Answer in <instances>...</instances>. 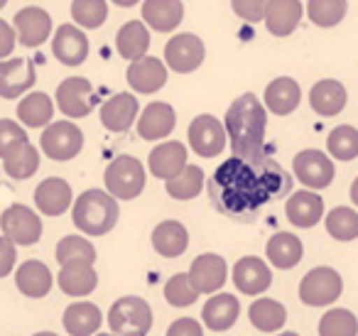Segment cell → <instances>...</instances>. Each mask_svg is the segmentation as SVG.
Masks as SVG:
<instances>
[{"label": "cell", "instance_id": "cell-1", "mask_svg": "<svg viewBox=\"0 0 358 336\" xmlns=\"http://www.w3.org/2000/svg\"><path fill=\"white\" fill-rule=\"evenodd\" d=\"M211 199L221 214L234 218H250L270 199L292 189L289 174L268 155L231 158L211 177Z\"/></svg>", "mask_w": 358, "mask_h": 336}, {"label": "cell", "instance_id": "cell-2", "mask_svg": "<svg viewBox=\"0 0 358 336\" xmlns=\"http://www.w3.org/2000/svg\"><path fill=\"white\" fill-rule=\"evenodd\" d=\"M226 133L236 158H258L265 155V128L268 108L255 99V94H241L226 113Z\"/></svg>", "mask_w": 358, "mask_h": 336}, {"label": "cell", "instance_id": "cell-3", "mask_svg": "<svg viewBox=\"0 0 358 336\" xmlns=\"http://www.w3.org/2000/svg\"><path fill=\"white\" fill-rule=\"evenodd\" d=\"M74 226L86 236H106L118 223V202L108 192L89 189L74 202Z\"/></svg>", "mask_w": 358, "mask_h": 336}, {"label": "cell", "instance_id": "cell-4", "mask_svg": "<svg viewBox=\"0 0 358 336\" xmlns=\"http://www.w3.org/2000/svg\"><path fill=\"white\" fill-rule=\"evenodd\" d=\"M108 326L115 336H148L152 329V309L143 297H120L108 309Z\"/></svg>", "mask_w": 358, "mask_h": 336}, {"label": "cell", "instance_id": "cell-5", "mask_svg": "<svg viewBox=\"0 0 358 336\" xmlns=\"http://www.w3.org/2000/svg\"><path fill=\"white\" fill-rule=\"evenodd\" d=\"M106 189L115 199H135L145 189V169L138 158L118 155L106 169Z\"/></svg>", "mask_w": 358, "mask_h": 336}, {"label": "cell", "instance_id": "cell-6", "mask_svg": "<svg viewBox=\"0 0 358 336\" xmlns=\"http://www.w3.org/2000/svg\"><path fill=\"white\" fill-rule=\"evenodd\" d=\"M343 280L334 267H314L299 282V300L307 307H329L341 297Z\"/></svg>", "mask_w": 358, "mask_h": 336}, {"label": "cell", "instance_id": "cell-7", "mask_svg": "<svg viewBox=\"0 0 358 336\" xmlns=\"http://www.w3.org/2000/svg\"><path fill=\"white\" fill-rule=\"evenodd\" d=\"M84 148V133L71 120L50 123L42 133V153L55 162H69Z\"/></svg>", "mask_w": 358, "mask_h": 336}, {"label": "cell", "instance_id": "cell-8", "mask_svg": "<svg viewBox=\"0 0 358 336\" xmlns=\"http://www.w3.org/2000/svg\"><path fill=\"white\" fill-rule=\"evenodd\" d=\"M292 172L299 179V184H304L307 189H327L334 182V162L327 153L322 150H302L294 155L292 160Z\"/></svg>", "mask_w": 358, "mask_h": 336}, {"label": "cell", "instance_id": "cell-9", "mask_svg": "<svg viewBox=\"0 0 358 336\" xmlns=\"http://www.w3.org/2000/svg\"><path fill=\"white\" fill-rule=\"evenodd\" d=\"M96 104H99V96L89 79L69 76L57 89V106L69 118H86L96 108Z\"/></svg>", "mask_w": 358, "mask_h": 336}, {"label": "cell", "instance_id": "cell-10", "mask_svg": "<svg viewBox=\"0 0 358 336\" xmlns=\"http://www.w3.org/2000/svg\"><path fill=\"white\" fill-rule=\"evenodd\" d=\"M0 228H3V236L10 238L15 246H35L42 236L40 216L22 204H13L8 206V211H3Z\"/></svg>", "mask_w": 358, "mask_h": 336}, {"label": "cell", "instance_id": "cell-11", "mask_svg": "<svg viewBox=\"0 0 358 336\" xmlns=\"http://www.w3.org/2000/svg\"><path fill=\"white\" fill-rule=\"evenodd\" d=\"M204 57H206L204 42L196 35H192V32L172 37L167 42V47H164V62L177 74H189V71L199 69Z\"/></svg>", "mask_w": 358, "mask_h": 336}, {"label": "cell", "instance_id": "cell-12", "mask_svg": "<svg viewBox=\"0 0 358 336\" xmlns=\"http://www.w3.org/2000/svg\"><path fill=\"white\" fill-rule=\"evenodd\" d=\"M226 125L214 115H196L189 125V145L201 158H216L226 148Z\"/></svg>", "mask_w": 358, "mask_h": 336}, {"label": "cell", "instance_id": "cell-13", "mask_svg": "<svg viewBox=\"0 0 358 336\" xmlns=\"http://www.w3.org/2000/svg\"><path fill=\"white\" fill-rule=\"evenodd\" d=\"M35 64L27 57L0 62V96L3 99H17L20 94L35 86Z\"/></svg>", "mask_w": 358, "mask_h": 336}, {"label": "cell", "instance_id": "cell-14", "mask_svg": "<svg viewBox=\"0 0 358 336\" xmlns=\"http://www.w3.org/2000/svg\"><path fill=\"white\" fill-rule=\"evenodd\" d=\"M13 27L22 47H40L52 35V18L42 8L30 6L13 18Z\"/></svg>", "mask_w": 358, "mask_h": 336}, {"label": "cell", "instance_id": "cell-15", "mask_svg": "<svg viewBox=\"0 0 358 336\" xmlns=\"http://www.w3.org/2000/svg\"><path fill=\"white\" fill-rule=\"evenodd\" d=\"M273 282V270L268 267V262L260 260L255 255H245L236 262L234 267V285L236 290H241L243 295H263Z\"/></svg>", "mask_w": 358, "mask_h": 336}, {"label": "cell", "instance_id": "cell-16", "mask_svg": "<svg viewBox=\"0 0 358 336\" xmlns=\"http://www.w3.org/2000/svg\"><path fill=\"white\" fill-rule=\"evenodd\" d=\"M52 52H55V57L64 66H79L89 57V37L76 25H62L55 32Z\"/></svg>", "mask_w": 358, "mask_h": 336}, {"label": "cell", "instance_id": "cell-17", "mask_svg": "<svg viewBox=\"0 0 358 336\" xmlns=\"http://www.w3.org/2000/svg\"><path fill=\"white\" fill-rule=\"evenodd\" d=\"M226 260L216 253H204V255L194 258L189 267V280L199 292L206 295H216V290H221L226 282Z\"/></svg>", "mask_w": 358, "mask_h": 336}, {"label": "cell", "instance_id": "cell-18", "mask_svg": "<svg viewBox=\"0 0 358 336\" xmlns=\"http://www.w3.org/2000/svg\"><path fill=\"white\" fill-rule=\"evenodd\" d=\"M150 172L155 174L157 179H174L177 174L185 172L187 167V148L177 140H169V143H162L150 153Z\"/></svg>", "mask_w": 358, "mask_h": 336}, {"label": "cell", "instance_id": "cell-19", "mask_svg": "<svg viewBox=\"0 0 358 336\" xmlns=\"http://www.w3.org/2000/svg\"><path fill=\"white\" fill-rule=\"evenodd\" d=\"M128 84L138 94H155L167 84V66L157 57H143L138 62H130Z\"/></svg>", "mask_w": 358, "mask_h": 336}, {"label": "cell", "instance_id": "cell-20", "mask_svg": "<svg viewBox=\"0 0 358 336\" xmlns=\"http://www.w3.org/2000/svg\"><path fill=\"white\" fill-rule=\"evenodd\" d=\"M238 314H241V302L236 300V295L219 292V295H211L209 302L204 304L201 321L211 331H229L238 321Z\"/></svg>", "mask_w": 358, "mask_h": 336}, {"label": "cell", "instance_id": "cell-21", "mask_svg": "<svg viewBox=\"0 0 358 336\" xmlns=\"http://www.w3.org/2000/svg\"><path fill=\"white\" fill-rule=\"evenodd\" d=\"M285 214L294 228H312L324 218V199L317 192H294L285 204Z\"/></svg>", "mask_w": 358, "mask_h": 336}, {"label": "cell", "instance_id": "cell-22", "mask_svg": "<svg viewBox=\"0 0 358 336\" xmlns=\"http://www.w3.org/2000/svg\"><path fill=\"white\" fill-rule=\"evenodd\" d=\"M346 86L336 79H322L312 86L309 91V106H312L314 113L324 115V118H331V115H338L343 108H346Z\"/></svg>", "mask_w": 358, "mask_h": 336}, {"label": "cell", "instance_id": "cell-23", "mask_svg": "<svg viewBox=\"0 0 358 336\" xmlns=\"http://www.w3.org/2000/svg\"><path fill=\"white\" fill-rule=\"evenodd\" d=\"M138 118V99L133 94H115L101 106V123L110 133H125Z\"/></svg>", "mask_w": 358, "mask_h": 336}, {"label": "cell", "instance_id": "cell-24", "mask_svg": "<svg viewBox=\"0 0 358 336\" xmlns=\"http://www.w3.org/2000/svg\"><path fill=\"white\" fill-rule=\"evenodd\" d=\"M174 123H177V113L169 104H150L145 106V111L138 118V133L143 140H162L167 138L174 130Z\"/></svg>", "mask_w": 358, "mask_h": 336}, {"label": "cell", "instance_id": "cell-25", "mask_svg": "<svg viewBox=\"0 0 358 336\" xmlns=\"http://www.w3.org/2000/svg\"><path fill=\"white\" fill-rule=\"evenodd\" d=\"M302 20V3L299 0H270L265 10V25L270 35L287 37L297 30Z\"/></svg>", "mask_w": 358, "mask_h": 336}, {"label": "cell", "instance_id": "cell-26", "mask_svg": "<svg viewBox=\"0 0 358 336\" xmlns=\"http://www.w3.org/2000/svg\"><path fill=\"white\" fill-rule=\"evenodd\" d=\"M52 282H55V277H52L50 267L40 260H25L15 270L17 290L25 297H32V300H40V297L50 295Z\"/></svg>", "mask_w": 358, "mask_h": 336}, {"label": "cell", "instance_id": "cell-27", "mask_svg": "<svg viewBox=\"0 0 358 336\" xmlns=\"http://www.w3.org/2000/svg\"><path fill=\"white\" fill-rule=\"evenodd\" d=\"M101 309L91 302H74L64 309L62 324L69 336H96L101 329Z\"/></svg>", "mask_w": 358, "mask_h": 336}, {"label": "cell", "instance_id": "cell-28", "mask_svg": "<svg viewBox=\"0 0 358 336\" xmlns=\"http://www.w3.org/2000/svg\"><path fill=\"white\" fill-rule=\"evenodd\" d=\"M185 18L182 0H145L143 20L157 32H174Z\"/></svg>", "mask_w": 358, "mask_h": 336}, {"label": "cell", "instance_id": "cell-29", "mask_svg": "<svg viewBox=\"0 0 358 336\" xmlns=\"http://www.w3.org/2000/svg\"><path fill=\"white\" fill-rule=\"evenodd\" d=\"M302 101L299 84L289 76H278L265 89V108L275 115H289Z\"/></svg>", "mask_w": 358, "mask_h": 336}, {"label": "cell", "instance_id": "cell-30", "mask_svg": "<svg viewBox=\"0 0 358 336\" xmlns=\"http://www.w3.org/2000/svg\"><path fill=\"white\" fill-rule=\"evenodd\" d=\"M35 204L47 216H62L71 206V187L62 177H50L35 189Z\"/></svg>", "mask_w": 358, "mask_h": 336}, {"label": "cell", "instance_id": "cell-31", "mask_svg": "<svg viewBox=\"0 0 358 336\" xmlns=\"http://www.w3.org/2000/svg\"><path fill=\"white\" fill-rule=\"evenodd\" d=\"M265 255H268L270 265H275L278 270H292L304 255V246L294 233L280 231L265 246Z\"/></svg>", "mask_w": 358, "mask_h": 336}, {"label": "cell", "instance_id": "cell-32", "mask_svg": "<svg viewBox=\"0 0 358 336\" xmlns=\"http://www.w3.org/2000/svg\"><path fill=\"white\" fill-rule=\"evenodd\" d=\"M99 275L89 262H66L59 270V290L69 297H86L96 290Z\"/></svg>", "mask_w": 358, "mask_h": 336}, {"label": "cell", "instance_id": "cell-33", "mask_svg": "<svg viewBox=\"0 0 358 336\" xmlns=\"http://www.w3.org/2000/svg\"><path fill=\"white\" fill-rule=\"evenodd\" d=\"M152 246L162 258H179L189 246V233L179 221H162L152 231Z\"/></svg>", "mask_w": 358, "mask_h": 336}, {"label": "cell", "instance_id": "cell-34", "mask_svg": "<svg viewBox=\"0 0 358 336\" xmlns=\"http://www.w3.org/2000/svg\"><path fill=\"white\" fill-rule=\"evenodd\" d=\"M115 47H118V55L125 57L130 62H138L143 57H148L150 50V32L148 27L140 20H130L115 35Z\"/></svg>", "mask_w": 358, "mask_h": 336}, {"label": "cell", "instance_id": "cell-35", "mask_svg": "<svg viewBox=\"0 0 358 336\" xmlns=\"http://www.w3.org/2000/svg\"><path fill=\"white\" fill-rule=\"evenodd\" d=\"M248 319L258 331L275 334V331L282 329L285 321H287V309H285L278 300L260 297V300H255L253 304L248 307Z\"/></svg>", "mask_w": 358, "mask_h": 336}, {"label": "cell", "instance_id": "cell-36", "mask_svg": "<svg viewBox=\"0 0 358 336\" xmlns=\"http://www.w3.org/2000/svg\"><path fill=\"white\" fill-rule=\"evenodd\" d=\"M17 118L27 128H47L55 118V104L47 94H27L17 106Z\"/></svg>", "mask_w": 358, "mask_h": 336}, {"label": "cell", "instance_id": "cell-37", "mask_svg": "<svg viewBox=\"0 0 358 336\" xmlns=\"http://www.w3.org/2000/svg\"><path fill=\"white\" fill-rule=\"evenodd\" d=\"M37 167H40V153L30 143L17 145L8 158H3V169L10 179H30Z\"/></svg>", "mask_w": 358, "mask_h": 336}, {"label": "cell", "instance_id": "cell-38", "mask_svg": "<svg viewBox=\"0 0 358 336\" xmlns=\"http://www.w3.org/2000/svg\"><path fill=\"white\" fill-rule=\"evenodd\" d=\"M327 231L334 241H356L358 238V211L351 206H336L327 214Z\"/></svg>", "mask_w": 358, "mask_h": 336}, {"label": "cell", "instance_id": "cell-39", "mask_svg": "<svg viewBox=\"0 0 358 336\" xmlns=\"http://www.w3.org/2000/svg\"><path fill=\"white\" fill-rule=\"evenodd\" d=\"M327 150L338 162H351L358 158V130L353 125H336L327 138Z\"/></svg>", "mask_w": 358, "mask_h": 336}, {"label": "cell", "instance_id": "cell-40", "mask_svg": "<svg viewBox=\"0 0 358 336\" xmlns=\"http://www.w3.org/2000/svg\"><path fill=\"white\" fill-rule=\"evenodd\" d=\"M201 187H204V169L196 164H187L185 172L167 182V194L179 202H189L199 197Z\"/></svg>", "mask_w": 358, "mask_h": 336}, {"label": "cell", "instance_id": "cell-41", "mask_svg": "<svg viewBox=\"0 0 358 336\" xmlns=\"http://www.w3.org/2000/svg\"><path fill=\"white\" fill-rule=\"evenodd\" d=\"M348 0H309L307 15L317 27H336L346 18Z\"/></svg>", "mask_w": 358, "mask_h": 336}, {"label": "cell", "instance_id": "cell-42", "mask_svg": "<svg viewBox=\"0 0 358 336\" xmlns=\"http://www.w3.org/2000/svg\"><path fill=\"white\" fill-rule=\"evenodd\" d=\"M319 336H358V319L348 309H329L319 319Z\"/></svg>", "mask_w": 358, "mask_h": 336}, {"label": "cell", "instance_id": "cell-43", "mask_svg": "<svg viewBox=\"0 0 358 336\" xmlns=\"http://www.w3.org/2000/svg\"><path fill=\"white\" fill-rule=\"evenodd\" d=\"M57 260H59V265H66V262H89V265H94L96 248L81 236H66L57 246Z\"/></svg>", "mask_w": 358, "mask_h": 336}, {"label": "cell", "instance_id": "cell-44", "mask_svg": "<svg viewBox=\"0 0 358 336\" xmlns=\"http://www.w3.org/2000/svg\"><path fill=\"white\" fill-rule=\"evenodd\" d=\"M71 18L79 22V27L96 30L108 18V3L106 0H74L71 3Z\"/></svg>", "mask_w": 358, "mask_h": 336}, {"label": "cell", "instance_id": "cell-45", "mask_svg": "<svg viewBox=\"0 0 358 336\" xmlns=\"http://www.w3.org/2000/svg\"><path fill=\"white\" fill-rule=\"evenodd\" d=\"M199 295L201 292L192 285L189 272H177V275L169 277L167 285H164V300L172 307H192Z\"/></svg>", "mask_w": 358, "mask_h": 336}, {"label": "cell", "instance_id": "cell-46", "mask_svg": "<svg viewBox=\"0 0 358 336\" xmlns=\"http://www.w3.org/2000/svg\"><path fill=\"white\" fill-rule=\"evenodd\" d=\"M22 143H30L25 128L10 118H0V158H8Z\"/></svg>", "mask_w": 358, "mask_h": 336}, {"label": "cell", "instance_id": "cell-47", "mask_svg": "<svg viewBox=\"0 0 358 336\" xmlns=\"http://www.w3.org/2000/svg\"><path fill=\"white\" fill-rule=\"evenodd\" d=\"M270 0H231V8L238 18L245 22H260L265 20V10H268Z\"/></svg>", "mask_w": 358, "mask_h": 336}, {"label": "cell", "instance_id": "cell-48", "mask_svg": "<svg viewBox=\"0 0 358 336\" xmlns=\"http://www.w3.org/2000/svg\"><path fill=\"white\" fill-rule=\"evenodd\" d=\"M15 260H17L15 243L8 236H0V277H8L15 270Z\"/></svg>", "mask_w": 358, "mask_h": 336}, {"label": "cell", "instance_id": "cell-49", "mask_svg": "<svg viewBox=\"0 0 358 336\" xmlns=\"http://www.w3.org/2000/svg\"><path fill=\"white\" fill-rule=\"evenodd\" d=\"M167 336H204V326L192 316H182L169 324Z\"/></svg>", "mask_w": 358, "mask_h": 336}, {"label": "cell", "instance_id": "cell-50", "mask_svg": "<svg viewBox=\"0 0 358 336\" xmlns=\"http://www.w3.org/2000/svg\"><path fill=\"white\" fill-rule=\"evenodd\" d=\"M15 42H17V35H15V27H10L6 20H0V62L8 59L15 50Z\"/></svg>", "mask_w": 358, "mask_h": 336}, {"label": "cell", "instance_id": "cell-51", "mask_svg": "<svg viewBox=\"0 0 358 336\" xmlns=\"http://www.w3.org/2000/svg\"><path fill=\"white\" fill-rule=\"evenodd\" d=\"M351 202H353V206L358 209V177L353 179V184H351Z\"/></svg>", "mask_w": 358, "mask_h": 336}, {"label": "cell", "instance_id": "cell-52", "mask_svg": "<svg viewBox=\"0 0 358 336\" xmlns=\"http://www.w3.org/2000/svg\"><path fill=\"white\" fill-rule=\"evenodd\" d=\"M113 3H115L118 8H133L135 3H138V0H113Z\"/></svg>", "mask_w": 358, "mask_h": 336}, {"label": "cell", "instance_id": "cell-53", "mask_svg": "<svg viewBox=\"0 0 358 336\" xmlns=\"http://www.w3.org/2000/svg\"><path fill=\"white\" fill-rule=\"evenodd\" d=\"M32 336H59V334H55V331H40V334H32Z\"/></svg>", "mask_w": 358, "mask_h": 336}, {"label": "cell", "instance_id": "cell-54", "mask_svg": "<svg viewBox=\"0 0 358 336\" xmlns=\"http://www.w3.org/2000/svg\"><path fill=\"white\" fill-rule=\"evenodd\" d=\"M275 336H299V334H294V331H280V334H275Z\"/></svg>", "mask_w": 358, "mask_h": 336}, {"label": "cell", "instance_id": "cell-55", "mask_svg": "<svg viewBox=\"0 0 358 336\" xmlns=\"http://www.w3.org/2000/svg\"><path fill=\"white\" fill-rule=\"evenodd\" d=\"M6 6H8V0H0V10H3Z\"/></svg>", "mask_w": 358, "mask_h": 336}, {"label": "cell", "instance_id": "cell-56", "mask_svg": "<svg viewBox=\"0 0 358 336\" xmlns=\"http://www.w3.org/2000/svg\"><path fill=\"white\" fill-rule=\"evenodd\" d=\"M96 336H115V334H101V331H99V334H96Z\"/></svg>", "mask_w": 358, "mask_h": 336}]
</instances>
